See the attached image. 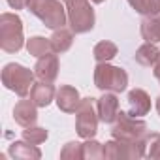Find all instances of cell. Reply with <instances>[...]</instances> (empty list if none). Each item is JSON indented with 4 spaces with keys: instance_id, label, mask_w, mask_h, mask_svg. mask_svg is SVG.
Segmentation results:
<instances>
[{
    "instance_id": "9a60e30c",
    "label": "cell",
    "mask_w": 160,
    "mask_h": 160,
    "mask_svg": "<svg viewBox=\"0 0 160 160\" xmlns=\"http://www.w3.org/2000/svg\"><path fill=\"white\" fill-rule=\"evenodd\" d=\"M139 32H141V38L145 42L158 43L160 42V13L151 15V17H143V21L139 25Z\"/></svg>"
},
{
    "instance_id": "ba28073f",
    "label": "cell",
    "mask_w": 160,
    "mask_h": 160,
    "mask_svg": "<svg viewBox=\"0 0 160 160\" xmlns=\"http://www.w3.org/2000/svg\"><path fill=\"white\" fill-rule=\"evenodd\" d=\"M96 109H98V117L102 122L113 124L119 115V98L115 96V92H104L96 100Z\"/></svg>"
},
{
    "instance_id": "7c38bea8",
    "label": "cell",
    "mask_w": 160,
    "mask_h": 160,
    "mask_svg": "<svg viewBox=\"0 0 160 160\" xmlns=\"http://www.w3.org/2000/svg\"><path fill=\"white\" fill-rule=\"evenodd\" d=\"M128 108H130V115L134 117H143L151 111V96L143 91V89H132L128 92Z\"/></svg>"
},
{
    "instance_id": "2e32d148",
    "label": "cell",
    "mask_w": 160,
    "mask_h": 160,
    "mask_svg": "<svg viewBox=\"0 0 160 160\" xmlns=\"http://www.w3.org/2000/svg\"><path fill=\"white\" fill-rule=\"evenodd\" d=\"M158 58H160V49L156 47V43L151 42H145L134 55V60L141 66H154Z\"/></svg>"
},
{
    "instance_id": "484cf974",
    "label": "cell",
    "mask_w": 160,
    "mask_h": 160,
    "mask_svg": "<svg viewBox=\"0 0 160 160\" xmlns=\"http://www.w3.org/2000/svg\"><path fill=\"white\" fill-rule=\"evenodd\" d=\"M6 2L13 8V10H23L28 6V0H6Z\"/></svg>"
},
{
    "instance_id": "4fadbf2b",
    "label": "cell",
    "mask_w": 160,
    "mask_h": 160,
    "mask_svg": "<svg viewBox=\"0 0 160 160\" xmlns=\"http://www.w3.org/2000/svg\"><path fill=\"white\" fill-rule=\"evenodd\" d=\"M57 96V91L55 87L51 85V81H38L32 85V91H30V100L38 106V108H47Z\"/></svg>"
},
{
    "instance_id": "603a6c76",
    "label": "cell",
    "mask_w": 160,
    "mask_h": 160,
    "mask_svg": "<svg viewBox=\"0 0 160 160\" xmlns=\"http://www.w3.org/2000/svg\"><path fill=\"white\" fill-rule=\"evenodd\" d=\"M47 136H49V132L42 126H28V128L23 130V139L28 141V143H34V145L43 143L47 139Z\"/></svg>"
},
{
    "instance_id": "30bf717a",
    "label": "cell",
    "mask_w": 160,
    "mask_h": 160,
    "mask_svg": "<svg viewBox=\"0 0 160 160\" xmlns=\"http://www.w3.org/2000/svg\"><path fill=\"white\" fill-rule=\"evenodd\" d=\"M34 73L40 81H55L58 75V57L55 53L43 55L38 58V62L34 64Z\"/></svg>"
},
{
    "instance_id": "7402d4cb",
    "label": "cell",
    "mask_w": 160,
    "mask_h": 160,
    "mask_svg": "<svg viewBox=\"0 0 160 160\" xmlns=\"http://www.w3.org/2000/svg\"><path fill=\"white\" fill-rule=\"evenodd\" d=\"M83 158H87V160H100V158H104V145L98 143L94 138L87 139L83 143Z\"/></svg>"
},
{
    "instance_id": "ffe728a7",
    "label": "cell",
    "mask_w": 160,
    "mask_h": 160,
    "mask_svg": "<svg viewBox=\"0 0 160 160\" xmlns=\"http://www.w3.org/2000/svg\"><path fill=\"white\" fill-rule=\"evenodd\" d=\"M117 53H119L117 45H115L113 42H108V40L98 42V43L94 45V49H92V55H94L96 62H109L111 58L117 57Z\"/></svg>"
},
{
    "instance_id": "3957f363",
    "label": "cell",
    "mask_w": 160,
    "mask_h": 160,
    "mask_svg": "<svg viewBox=\"0 0 160 160\" xmlns=\"http://www.w3.org/2000/svg\"><path fill=\"white\" fill-rule=\"evenodd\" d=\"M34 77H36V73H34L32 70L25 68L23 64L10 62V64H6L4 70H2V85H4L8 91L15 92L17 96L27 98L28 92L32 91V85L36 83Z\"/></svg>"
},
{
    "instance_id": "f546056e",
    "label": "cell",
    "mask_w": 160,
    "mask_h": 160,
    "mask_svg": "<svg viewBox=\"0 0 160 160\" xmlns=\"http://www.w3.org/2000/svg\"><path fill=\"white\" fill-rule=\"evenodd\" d=\"M62 2H68V0H62Z\"/></svg>"
},
{
    "instance_id": "52a82bcc",
    "label": "cell",
    "mask_w": 160,
    "mask_h": 160,
    "mask_svg": "<svg viewBox=\"0 0 160 160\" xmlns=\"http://www.w3.org/2000/svg\"><path fill=\"white\" fill-rule=\"evenodd\" d=\"M98 109H96V98H81L77 111H75V130L77 136L83 139H91L98 132Z\"/></svg>"
},
{
    "instance_id": "7a4b0ae2",
    "label": "cell",
    "mask_w": 160,
    "mask_h": 160,
    "mask_svg": "<svg viewBox=\"0 0 160 160\" xmlns=\"http://www.w3.org/2000/svg\"><path fill=\"white\" fill-rule=\"evenodd\" d=\"M94 85L102 92H124L128 87V73L124 68L98 62L94 68Z\"/></svg>"
},
{
    "instance_id": "f1b7e54d",
    "label": "cell",
    "mask_w": 160,
    "mask_h": 160,
    "mask_svg": "<svg viewBox=\"0 0 160 160\" xmlns=\"http://www.w3.org/2000/svg\"><path fill=\"white\" fill-rule=\"evenodd\" d=\"M91 2H94V4H102V2H106V0H91Z\"/></svg>"
},
{
    "instance_id": "5b68a950",
    "label": "cell",
    "mask_w": 160,
    "mask_h": 160,
    "mask_svg": "<svg viewBox=\"0 0 160 160\" xmlns=\"http://www.w3.org/2000/svg\"><path fill=\"white\" fill-rule=\"evenodd\" d=\"M25 45L23 21L17 13L0 15V47L6 53H17Z\"/></svg>"
},
{
    "instance_id": "277c9868",
    "label": "cell",
    "mask_w": 160,
    "mask_h": 160,
    "mask_svg": "<svg viewBox=\"0 0 160 160\" xmlns=\"http://www.w3.org/2000/svg\"><path fill=\"white\" fill-rule=\"evenodd\" d=\"M66 12H68V25L73 34H85L94 28L96 15L89 0H68Z\"/></svg>"
},
{
    "instance_id": "cb8c5ba5",
    "label": "cell",
    "mask_w": 160,
    "mask_h": 160,
    "mask_svg": "<svg viewBox=\"0 0 160 160\" xmlns=\"http://www.w3.org/2000/svg\"><path fill=\"white\" fill-rule=\"evenodd\" d=\"M60 158H64V160H81L83 158V143H77V141L66 143L60 151Z\"/></svg>"
},
{
    "instance_id": "83f0119b",
    "label": "cell",
    "mask_w": 160,
    "mask_h": 160,
    "mask_svg": "<svg viewBox=\"0 0 160 160\" xmlns=\"http://www.w3.org/2000/svg\"><path fill=\"white\" fill-rule=\"evenodd\" d=\"M156 111H158V115H160V96L156 98Z\"/></svg>"
},
{
    "instance_id": "6da1fadb",
    "label": "cell",
    "mask_w": 160,
    "mask_h": 160,
    "mask_svg": "<svg viewBox=\"0 0 160 160\" xmlns=\"http://www.w3.org/2000/svg\"><path fill=\"white\" fill-rule=\"evenodd\" d=\"M27 8L51 30L62 28L68 23V12L62 0H28Z\"/></svg>"
},
{
    "instance_id": "d6986e66",
    "label": "cell",
    "mask_w": 160,
    "mask_h": 160,
    "mask_svg": "<svg viewBox=\"0 0 160 160\" xmlns=\"http://www.w3.org/2000/svg\"><path fill=\"white\" fill-rule=\"evenodd\" d=\"M27 51H28V55H32L36 58H40L43 55H49V53H55L53 45H51V40L43 38V36H32L30 40H27Z\"/></svg>"
},
{
    "instance_id": "44dd1931",
    "label": "cell",
    "mask_w": 160,
    "mask_h": 160,
    "mask_svg": "<svg viewBox=\"0 0 160 160\" xmlns=\"http://www.w3.org/2000/svg\"><path fill=\"white\" fill-rule=\"evenodd\" d=\"M128 4L143 17L160 13V0H128Z\"/></svg>"
},
{
    "instance_id": "9c48e42d",
    "label": "cell",
    "mask_w": 160,
    "mask_h": 160,
    "mask_svg": "<svg viewBox=\"0 0 160 160\" xmlns=\"http://www.w3.org/2000/svg\"><path fill=\"white\" fill-rule=\"evenodd\" d=\"M55 102L58 106L60 111L64 113H75L79 104H81V96H79V91L73 89L72 85H60L55 96Z\"/></svg>"
},
{
    "instance_id": "ac0fdd59",
    "label": "cell",
    "mask_w": 160,
    "mask_h": 160,
    "mask_svg": "<svg viewBox=\"0 0 160 160\" xmlns=\"http://www.w3.org/2000/svg\"><path fill=\"white\" fill-rule=\"evenodd\" d=\"M104 158H109V160H121V158H130V147L126 141H121V139H111V141H106L104 145Z\"/></svg>"
},
{
    "instance_id": "8992f818",
    "label": "cell",
    "mask_w": 160,
    "mask_h": 160,
    "mask_svg": "<svg viewBox=\"0 0 160 160\" xmlns=\"http://www.w3.org/2000/svg\"><path fill=\"white\" fill-rule=\"evenodd\" d=\"M147 132V122L141 121V117H134L126 111H119L113 126H111V138L121 139V141H138L145 138Z\"/></svg>"
},
{
    "instance_id": "8fae6325",
    "label": "cell",
    "mask_w": 160,
    "mask_h": 160,
    "mask_svg": "<svg viewBox=\"0 0 160 160\" xmlns=\"http://www.w3.org/2000/svg\"><path fill=\"white\" fill-rule=\"evenodd\" d=\"M38 106L32 102V100H19L13 108V119L19 126L23 128H28V126H34L36 121H38Z\"/></svg>"
},
{
    "instance_id": "e0dca14e",
    "label": "cell",
    "mask_w": 160,
    "mask_h": 160,
    "mask_svg": "<svg viewBox=\"0 0 160 160\" xmlns=\"http://www.w3.org/2000/svg\"><path fill=\"white\" fill-rule=\"evenodd\" d=\"M49 40H51V45H53L55 53H66L72 47V43H73V32L62 27V28L53 30Z\"/></svg>"
},
{
    "instance_id": "d4e9b609",
    "label": "cell",
    "mask_w": 160,
    "mask_h": 160,
    "mask_svg": "<svg viewBox=\"0 0 160 160\" xmlns=\"http://www.w3.org/2000/svg\"><path fill=\"white\" fill-rule=\"evenodd\" d=\"M147 156L160 160V134H147Z\"/></svg>"
},
{
    "instance_id": "5bb4252c",
    "label": "cell",
    "mask_w": 160,
    "mask_h": 160,
    "mask_svg": "<svg viewBox=\"0 0 160 160\" xmlns=\"http://www.w3.org/2000/svg\"><path fill=\"white\" fill-rule=\"evenodd\" d=\"M8 152L12 158H17V160H40L42 158V151L38 149V145L28 143L25 139L13 141L8 149Z\"/></svg>"
},
{
    "instance_id": "4316f807",
    "label": "cell",
    "mask_w": 160,
    "mask_h": 160,
    "mask_svg": "<svg viewBox=\"0 0 160 160\" xmlns=\"http://www.w3.org/2000/svg\"><path fill=\"white\" fill-rule=\"evenodd\" d=\"M152 73H154V77L158 79V83H160V58L156 60V64L152 66Z\"/></svg>"
}]
</instances>
